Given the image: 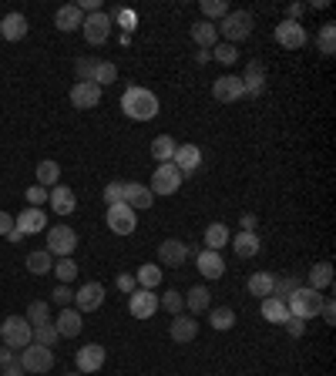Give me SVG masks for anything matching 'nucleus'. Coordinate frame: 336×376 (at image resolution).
<instances>
[{
	"label": "nucleus",
	"mask_w": 336,
	"mask_h": 376,
	"mask_svg": "<svg viewBox=\"0 0 336 376\" xmlns=\"http://www.w3.org/2000/svg\"><path fill=\"white\" fill-rule=\"evenodd\" d=\"M158 94L148 91V88H142V84H131L128 91L121 94V111L128 114L131 121H151L155 114H158Z\"/></svg>",
	"instance_id": "f257e3e1"
},
{
	"label": "nucleus",
	"mask_w": 336,
	"mask_h": 376,
	"mask_svg": "<svg viewBox=\"0 0 336 376\" xmlns=\"http://www.w3.org/2000/svg\"><path fill=\"white\" fill-rule=\"evenodd\" d=\"M215 27H219V34L225 38V44H236V47H239V44H243V40L252 34L256 20H252V14H249V10H229V14H225V17L219 20Z\"/></svg>",
	"instance_id": "f03ea898"
},
{
	"label": "nucleus",
	"mask_w": 336,
	"mask_h": 376,
	"mask_svg": "<svg viewBox=\"0 0 336 376\" xmlns=\"http://www.w3.org/2000/svg\"><path fill=\"white\" fill-rule=\"evenodd\" d=\"M0 339H3V346H10V350L20 353L24 346L34 343V326L24 316H7V320L0 322Z\"/></svg>",
	"instance_id": "7ed1b4c3"
},
{
	"label": "nucleus",
	"mask_w": 336,
	"mask_h": 376,
	"mask_svg": "<svg viewBox=\"0 0 336 376\" xmlns=\"http://www.w3.org/2000/svg\"><path fill=\"white\" fill-rule=\"evenodd\" d=\"M323 299H326V296H319L316 289L299 285L296 292L286 299V306H289V316H296V320H313V316H319V306H323Z\"/></svg>",
	"instance_id": "20e7f679"
},
{
	"label": "nucleus",
	"mask_w": 336,
	"mask_h": 376,
	"mask_svg": "<svg viewBox=\"0 0 336 376\" xmlns=\"http://www.w3.org/2000/svg\"><path fill=\"white\" fill-rule=\"evenodd\" d=\"M17 366L24 373H47L51 366H54V353L47 350V346H38V343H31V346H24L17 353Z\"/></svg>",
	"instance_id": "39448f33"
},
{
	"label": "nucleus",
	"mask_w": 336,
	"mask_h": 376,
	"mask_svg": "<svg viewBox=\"0 0 336 376\" xmlns=\"http://www.w3.org/2000/svg\"><path fill=\"white\" fill-rule=\"evenodd\" d=\"M77 249V232L71 226H51L47 228V252L57 256V259H68L71 252Z\"/></svg>",
	"instance_id": "423d86ee"
},
{
	"label": "nucleus",
	"mask_w": 336,
	"mask_h": 376,
	"mask_svg": "<svg viewBox=\"0 0 336 376\" xmlns=\"http://www.w3.org/2000/svg\"><path fill=\"white\" fill-rule=\"evenodd\" d=\"M151 195H175L178 188H182V171L175 169L171 162H162L158 169H155V175H151Z\"/></svg>",
	"instance_id": "0eeeda50"
},
{
	"label": "nucleus",
	"mask_w": 336,
	"mask_h": 376,
	"mask_svg": "<svg viewBox=\"0 0 336 376\" xmlns=\"http://www.w3.org/2000/svg\"><path fill=\"white\" fill-rule=\"evenodd\" d=\"M112 17L105 14V10H98V14H84V24H81V34H84V40L88 44H94V47H101L105 40L112 38Z\"/></svg>",
	"instance_id": "6e6552de"
},
{
	"label": "nucleus",
	"mask_w": 336,
	"mask_h": 376,
	"mask_svg": "<svg viewBox=\"0 0 336 376\" xmlns=\"http://www.w3.org/2000/svg\"><path fill=\"white\" fill-rule=\"evenodd\" d=\"M108 228H112L114 235H131L135 228H138V215H135V208H128L125 202H118V205H108Z\"/></svg>",
	"instance_id": "1a4fd4ad"
},
{
	"label": "nucleus",
	"mask_w": 336,
	"mask_h": 376,
	"mask_svg": "<svg viewBox=\"0 0 336 376\" xmlns=\"http://www.w3.org/2000/svg\"><path fill=\"white\" fill-rule=\"evenodd\" d=\"M105 359H108V353H105V346H98V343H88V346H81L75 357V370L81 376L88 373H98L101 366H105Z\"/></svg>",
	"instance_id": "9d476101"
},
{
	"label": "nucleus",
	"mask_w": 336,
	"mask_h": 376,
	"mask_svg": "<svg viewBox=\"0 0 336 376\" xmlns=\"http://www.w3.org/2000/svg\"><path fill=\"white\" fill-rule=\"evenodd\" d=\"M105 306V285L101 282H84L75 292V309L77 313H94Z\"/></svg>",
	"instance_id": "9b49d317"
},
{
	"label": "nucleus",
	"mask_w": 336,
	"mask_h": 376,
	"mask_svg": "<svg viewBox=\"0 0 336 376\" xmlns=\"http://www.w3.org/2000/svg\"><path fill=\"white\" fill-rule=\"evenodd\" d=\"M128 313L135 320H151L158 313V296L151 289H135L128 296Z\"/></svg>",
	"instance_id": "f8f14e48"
},
{
	"label": "nucleus",
	"mask_w": 336,
	"mask_h": 376,
	"mask_svg": "<svg viewBox=\"0 0 336 376\" xmlns=\"http://www.w3.org/2000/svg\"><path fill=\"white\" fill-rule=\"evenodd\" d=\"M212 97H215V101H222V104H236L239 97H245L243 77H236V75L215 77V84H212Z\"/></svg>",
	"instance_id": "ddd939ff"
},
{
	"label": "nucleus",
	"mask_w": 336,
	"mask_h": 376,
	"mask_svg": "<svg viewBox=\"0 0 336 376\" xmlns=\"http://www.w3.org/2000/svg\"><path fill=\"white\" fill-rule=\"evenodd\" d=\"M306 27L296 24V20H282L280 27H276V44L286 47V51H299V47H306Z\"/></svg>",
	"instance_id": "4468645a"
},
{
	"label": "nucleus",
	"mask_w": 336,
	"mask_h": 376,
	"mask_svg": "<svg viewBox=\"0 0 336 376\" xmlns=\"http://www.w3.org/2000/svg\"><path fill=\"white\" fill-rule=\"evenodd\" d=\"M192 256H195L199 272H202L208 282H215V279H222L225 276V259L219 256V252H212V249H199V252H192Z\"/></svg>",
	"instance_id": "2eb2a0df"
},
{
	"label": "nucleus",
	"mask_w": 336,
	"mask_h": 376,
	"mask_svg": "<svg viewBox=\"0 0 336 376\" xmlns=\"http://www.w3.org/2000/svg\"><path fill=\"white\" fill-rule=\"evenodd\" d=\"M243 91H245V97H259V94L266 91V64H262V61H249V64H245Z\"/></svg>",
	"instance_id": "dca6fc26"
},
{
	"label": "nucleus",
	"mask_w": 336,
	"mask_h": 376,
	"mask_svg": "<svg viewBox=\"0 0 336 376\" xmlns=\"http://www.w3.org/2000/svg\"><path fill=\"white\" fill-rule=\"evenodd\" d=\"M171 165L182 171V178H185V175H192V171L202 165V148L199 145H178L175 155H171Z\"/></svg>",
	"instance_id": "f3484780"
},
{
	"label": "nucleus",
	"mask_w": 336,
	"mask_h": 376,
	"mask_svg": "<svg viewBox=\"0 0 336 376\" xmlns=\"http://www.w3.org/2000/svg\"><path fill=\"white\" fill-rule=\"evenodd\" d=\"M185 259H188V245L182 239H165L158 245V263L168 265V269H178Z\"/></svg>",
	"instance_id": "a211bd4d"
},
{
	"label": "nucleus",
	"mask_w": 336,
	"mask_h": 376,
	"mask_svg": "<svg viewBox=\"0 0 336 376\" xmlns=\"http://www.w3.org/2000/svg\"><path fill=\"white\" fill-rule=\"evenodd\" d=\"M98 101H101V88L91 84V81H77L75 88H71V104L81 108V111H88V108H98Z\"/></svg>",
	"instance_id": "6ab92c4d"
},
{
	"label": "nucleus",
	"mask_w": 336,
	"mask_h": 376,
	"mask_svg": "<svg viewBox=\"0 0 336 376\" xmlns=\"http://www.w3.org/2000/svg\"><path fill=\"white\" fill-rule=\"evenodd\" d=\"M168 336L175 339V343H192V339L199 336V322H195V316H188V313H178V316H171Z\"/></svg>",
	"instance_id": "aec40b11"
},
{
	"label": "nucleus",
	"mask_w": 336,
	"mask_h": 376,
	"mask_svg": "<svg viewBox=\"0 0 336 376\" xmlns=\"http://www.w3.org/2000/svg\"><path fill=\"white\" fill-rule=\"evenodd\" d=\"M47 202H51V208H54V215H75V188L68 185H54L51 191H47Z\"/></svg>",
	"instance_id": "412c9836"
},
{
	"label": "nucleus",
	"mask_w": 336,
	"mask_h": 376,
	"mask_svg": "<svg viewBox=\"0 0 336 376\" xmlns=\"http://www.w3.org/2000/svg\"><path fill=\"white\" fill-rule=\"evenodd\" d=\"M14 226H17L24 235H34V232H44V228H47V215H44L40 208L27 205L20 215H14Z\"/></svg>",
	"instance_id": "4be33fe9"
},
{
	"label": "nucleus",
	"mask_w": 336,
	"mask_h": 376,
	"mask_svg": "<svg viewBox=\"0 0 336 376\" xmlns=\"http://www.w3.org/2000/svg\"><path fill=\"white\" fill-rule=\"evenodd\" d=\"M57 333H61V339H75L81 336V329H84V320H81V313H77L75 306H68V309H61V316L54 320Z\"/></svg>",
	"instance_id": "5701e85b"
},
{
	"label": "nucleus",
	"mask_w": 336,
	"mask_h": 376,
	"mask_svg": "<svg viewBox=\"0 0 336 376\" xmlns=\"http://www.w3.org/2000/svg\"><path fill=\"white\" fill-rule=\"evenodd\" d=\"M155 202V195H151L148 185H142V182H125V205L135 208V212H145V208Z\"/></svg>",
	"instance_id": "b1692460"
},
{
	"label": "nucleus",
	"mask_w": 336,
	"mask_h": 376,
	"mask_svg": "<svg viewBox=\"0 0 336 376\" xmlns=\"http://www.w3.org/2000/svg\"><path fill=\"white\" fill-rule=\"evenodd\" d=\"M81 24H84V14H81V7H77V3H64V7H57V14H54V27H57V31L71 34V31H77Z\"/></svg>",
	"instance_id": "393cba45"
},
{
	"label": "nucleus",
	"mask_w": 336,
	"mask_h": 376,
	"mask_svg": "<svg viewBox=\"0 0 336 376\" xmlns=\"http://www.w3.org/2000/svg\"><path fill=\"white\" fill-rule=\"evenodd\" d=\"M232 249H236V256L239 259H252V256H259L262 252V242L256 232H236V239H229Z\"/></svg>",
	"instance_id": "a878e982"
},
{
	"label": "nucleus",
	"mask_w": 336,
	"mask_h": 376,
	"mask_svg": "<svg viewBox=\"0 0 336 376\" xmlns=\"http://www.w3.org/2000/svg\"><path fill=\"white\" fill-rule=\"evenodd\" d=\"M0 38L24 40V38H27V17H24V14H17V10H10L7 17L0 20Z\"/></svg>",
	"instance_id": "bb28decb"
},
{
	"label": "nucleus",
	"mask_w": 336,
	"mask_h": 376,
	"mask_svg": "<svg viewBox=\"0 0 336 376\" xmlns=\"http://www.w3.org/2000/svg\"><path fill=\"white\" fill-rule=\"evenodd\" d=\"M192 40H195L202 51H212V47L219 44V27L208 24V20H199V24H192Z\"/></svg>",
	"instance_id": "cd10ccee"
},
{
	"label": "nucleus",
	"mask_w": 336,
	"mask_h": 376,
	"mask_svg": "<svg viewBox=\"0 0 336 376\" xmlns=\"http://www.w3.org/2000/svg\"><path fill=\"white\" fill-rule=\"evenodd\" d=\"M306 282H310V289H316V292L330 289V285H333V265H330V263H316L313 269H310Z\"/></svg>",
	"instance_id": "c85d7f7f"
},
{
	"label": "nucleus",
	"mask_w": 336,
	"mask_h": 376,
	"mask_svg": "<svg viewBox=\"0 0 336 376\" xmlns=\"http://www.w3.org/2000/svg\"><path fill=\"white\" fill-rule=\"evenodd\" d=\"M185 309L188 316H199V313H208V289L206 285H192L185 292Z\"/></svg>",
	"instance_id": "c756f323"
},
{
	"label": "nucleus",
	"mask_w": 336,
	"mask_h": 376,
	"mask_svg": "<svg viewBox=\"0 0 336 376\" xmlns=\"http://www.w3.org/2000/svg\"><path fill=\"white\" fill-rule=\"evenodd\" d=\"M273 282H276V276L273 272H252L249 276V296H259V299H266V296H273Z\"/></svg>",
	"instance_id": "7c9ffc66"
},
{
	"label": "nucleus",
	"mask_w": 336,
	"mask_h": 376,
	"mask_svg": "<svg viewBox=\"0 0 336 376\" xmlns=\"http://www.w3.org/2000/svg\"><path fill=\"white\" fill-rule=\"evenodd\" d=\"M262 320L286 322L289 320V306H286L282 299H276V296H266V299H262Z\"/></svg>",
	"instance_id": "2f4dec72"
},
{
	"label": "nucleus",
	"mask_w": 336,
	"mask_h": 376,
	"mask_svg": "<svg viewBox=\"0 0 336 376\" xmlns=\"http://www.w3.org/2000/svg\"><path fill=\"white\" fill-rule=\"evenodd\" d=\"M135 282H138V289H151V292H155V289L162 285V269L155 263H145L135 272Z\"/></svg>",
	"instance_id": "473e14b6"
},
{
	"label": "nucleus",
	"mask_w": 336,
	"mask_h": 376,
	"mask_svg": "<svg viewBox=\"0 0 336 376\" xmlns=\"http://www.w3.org/2000/svg\"><path fill=\"white\" fill-rule=\"evenodd\" d=\"M208 326L219 329V333L232 329V326H236V309H229V306H215V309H208Z\"/></svg>",
	"instance_id": "72a5a7b5"
},
{
	"label": "nucleus",
	"mask_w": 336,
	"mask_h": 376,
	"mask_svg": "<svg viewBox=\"0 0 336 376\" xmlns=\"http://www.w3.org/2000/svg\"><path fill=\"white\" fill-rule=\"evenodd\" d=\"M27 269H31L34 276H47V272L54 269V256H51L47 249H38V252L27 256Z\"/></svg>",
	"instance_id": "f704fd0d"
},
{
	"label": "nucleus",
	"mask_w": 336,
	"mask_h": 376,
	"mask_svg": "<svg viewBox=\"0 0 336 376\" xmlns=\"http://www.w3.org/2000/svg\"><path fill=\"white\" fill-rule=\"evenodd\" d=\"M229 226H222V222H212V226L206 228V249H212V252H219L222 245H229Z\"/></svg>",
	"instance_id": "c9c22d12"
},
{
	"label": "nucleus",
	"mask_w": 336,
	"mask_h": 376,
	"mask_svg": "<svg viewBox=\"0 0 336 376\" xmlns=\"http://www.w3.org/2000/svg\"><path fill=\"white\" fill-rule=\"evenodd\" d=\"M57 182H61V165L57 162H38V185L40 188H54Z\"/></svg>",
	"instance_id": "e433bc0d"
},
{
	"label": "nucleus",
	"mask_w": 336,
	"mask_h": 376,
	"mask_svg": "<svg viewBox=\"0 0 336 376\" xmlns=\"http://www.w3.org/2000/svg\"><path fill=\"white\" fill-rule=\"evenodd\" d=\"M175 148H178V141H175L171 134H162V138L151 141V158H155V162H171Z\"/></svg>",
	"instance_id": "4c0bfd02"
},
{
	"label": "nucleus",
	"mask_w": 336,
	"mask_h": 376,
	"mask_svg": "<svg viewBox=\"0 0 336 376\" xmlns=\"http://www.w3.org/2000/svg\"><path fill=\"white\" fill-rule=\"evenodd\" d=\"M108 17H112V24H121V31L131 38V31L138 27V14L135 10H128V7H114V10H108Z\"/></svg>",
	"instance_id": "58836bf2"
},
{
	"label": "nucleus",
	"mask_w": 336,
	"mask_h": 376,
	"mask_svg": "<svg viewBox=\"0 0 336 376\" xmlns=\"http://www.w3.org/2000/svg\"><path fill=\"white\" fill-rule=\"evenodd\" d=\"M316 47H319V54H326V57L336 54V24L333 20L323 24V31H319V38H316Z\"/></svg>",
	"instance_id": "ea45409f"
},
{
	"label": "nucleus",
	"mask_w": 336,
	"mask_h": 376,
	"mask_svg": "<svg viewBox=\"0 0 336 376\" xmlns=\"http://www.w3.org/2000/svg\"><path fill=\"white\" fill-rule=\"evenodd\" d=\"M199 7H202V20H208V24H215V20H222L225 14L232 10V7H229L225 0H202Z\"/></svg>",
	"instance_id": "a19ab883"
},
{
	"label": "nucleus",
	"mask_w": 336,
	"mask_h": 376,
	"mask_svg": "<svg viewBox=\"0 0 336 376\" xmlns=\"http://www.w3.org/2000/svg\"><path fill=\"white\" fill-rule=\"evenodd\" d=\"M299 285H303V282H299L296 276H276V282H273V296L286 302L299 289Z\"/></svg>",
	"instance_id": "79ce46f5"
},
{
	"label": "nucleus",
	"mask_w": 336,
	"mask_h": 376,
	"mask_svg": "<svg viewBox=\"0 0 336 376\" xmlns=\"http://www.w3.org/2000/svg\"><path fill=\"white\" fill-rule=\"evenodd\" d=\"M57 339H61V333H57L54 322H40V326H34V343H38V346H47V350H51Z\"/></svg>",
	"instance_id": "37998d69"
},
{
	"label": "nucleus",
	"mask_w": 336,
	"mask_h": 376,
	"mask_svg": "<svg viewBox=\"0 0 336 376\" xmlns=\"http://www.w3.org/2000/svg\"><path fill=\"white\" fill-rule=\"evenodd\" d=\"M24 320L31 322V326H40V322H51V309H47V302L44 299H34L27 306V316Z\"/></svg>",
	"instance_id": "c03bdc74"
},
{
	"label": "nucleus",
	"mask_w": 336,
	"mask_h": 376,
	"mask_svg": "<svg viewBox=\"0 0 336 376\" xmlns=\"http://www.w3.org/2000/svg\"><path fill=\"white\" fill-rule=\"evenodd\" d=\"M118 81V68H114L112 61H98V71H94V84L98 88H108Z\"/></svg>",
	"instance_id": "a18cd8bd"
},
{
	"label": "nucleus",
	"mask_w": 336,
	"mask_h": 376,
	"mask_svg": "<svg viewBox=\"0 0 336 376\" xmlns=\"http://www.w3.org/2000/svg\"><path fill=\"white\" fill-rule=\"evenodd\" d=\"M158 309H165V313H171V316H178V313L185 309V296H182V292H175V289H168L165 296L158 299Z\"/></svg>",
	"instance_id": "49530a36"
},
{
	"label": "nucleus",
	"mask_w": 336,
	"mask_h": 376,
	"mask_svg": "<svg viewBox=\"0 0 336 376\" xmlns=\"http://www.w3.org/2000/svg\"><path fill=\"white\" fill-rule=\"evenodd\" d=\"M51 272H54V276H57V282H64V285H68V282H75V276H77V265H75V259L68 256V259H57V263H54V269H51Z\"/></svg>",
	"instance_id": "de8ad7c7"
},
{
	"label": "nucleus",
	"mask_w": 336,
	"mask_h": 376,
	"mask_svg": "<svg viewBox=\"0 0 336 376\" xmlns=\"http://www.w3.org/2000/svg\"><path fill=\"white\" fill-rule=\"evenodd\" d=\"M94 71H98V57H77V61H75L77 81H91V84H94Z\"/></svg>",
	"instance_id": "09e8293b"
},
{
	"label": "nucleus",
	"mask_w": 336,
	"mask_h": 376,
	"mask_svg": "<svg viewBox=\"0 0 336 376\" xmlns=\"http://www.w3.org/2000/svg\"><path fill=\"white\" fill-rule=\"evenodd\" d=\"M212 51H215V61H219V64H236V57H239V47H236V44H215V47H212Z\"/></svg>",
	"instance_id": "8fccbe9b"
},
{
	"label": "nucleus",
	"mask_w": 336,
	"mask_h": 376,
	"mask_svg": "<svg viewBox=\"0 0 336 376\" xmlns=\"http://www.w3.org/2000/svg\"><path fill=\"white\" fill-rule=\"evenodd\" d=\"M105 202H108V205L125 202V182H108V185H105Z\"/></svg>",
	"instance_id": "3c124183"
},
{
	"label": "nucleus",
	"mask_w": 336,
	"mask_h": 376,
	"mask_svg": "<svg viewBox=\"0 0 336 376\" xmlns=\"http://www.w3.org/2000/svg\"><path fill=\"white\" fill-rule=\"evenodd\" d=\"M51 299H54L57 306H64V309H68V306L75 302V289H71V285H64V282H57V289L51 292Z\"/></svg>",
	"instance_id": "603ef678"
},
{
	"label": "nucleus",
	"mask_w": 336,
	"mask_h": 376,
	"mask_svg": "<svg viewBox=\"0 0 336 376\" xmlns=\"http://www.w3.org/2000/svg\"><path fill=\"white\" fill-rule=\"evenodd\" d=\"M47 202V188H40V185H34V188H27V205H34V208H40Z\"/></svg>",
	"instance_id": "864d4df0"
},
{
	"label": "nucleus",
	"mask_w": 336,
	"mask_h": 376,
	"mask_svg": "<svg viewBox=\"0 0 336 376\" xmlns=\"http://www.w3.org/2000/svg\"><path fill=\"white\" fill-rule=\"evenodd\" d=\"M286 329H289V336H293V339H299L303 333H306V320H296V316H289V320H286Z\"/></svg>",
	"instance_id": "5fc2aeb1"
},
{
	"label": "nucleus",
	"mask_w": 336,
	"mask_h": 376,
	"mask_svg": "<svg viewBox=\"0 0 336 376\" xmlns=\"http://www.w3.org/2000/svg\"><path fill=\"white\" fill-rule=\"evenodd\" d=\"M319 316L333 326V322H336V302L333 299H323V306H319Z\"/></svg>",
	"instance_id": "6e6d98bb"
},
{
	"label": "nucleus",
	"mask_w": 336,
	"mask_h": 376,
	"mask_svg": "<svg viewBox=\"0 0 336 376\" xmlns=\"http://www.w3.org/2000/svg\"><path fill=\"white\" fill-rule=\"evenodd\" d=\"M14 363H17V350L0 346V370H3V366H14Z\"/></svg>",
	"instance_id": "4d7b16f0"
},
{
	"label": "nucleus",
	"mask_w": 336,
	"mask_h": 376,
	"mask_svg": "<svg viewBox=\"0 0 336 376\" xmlns=\"http://www.w3.org/2000/svg\"><path fill=\"white\" fill-rule=\"evenodd\" d=\"M118 289H121V292H135V289H138V282H135V276H128V272H125V276H118Z\"/></svg>",
	"instance_id": "13d9d810"
},
{
	"label": "nucleus",
	"mask_w": 336,
	"mask_h": 376,
	"mask_svg": "<svg viewBox=\"0 0 336 376\" xmlns=\"http://www.w3.org/2000/svg\"><path fill=\"white\" fill-rule=\"evenodd\" d=\"M256 222H259V219H256L252 212H245L243 219H239V226H243V232H256Z\"/></svg>",
	"instance_id": "bf43d9fd"
},
{
	"label": "nucleus",
	"mask_w": 336,
	"mask_h": 376,
	"mask_svg": "<svg viewBox=\"0 0 336 376\" xmlns=\"http://www.w3.org/2000/svg\"><path fill=\"white\" fill-rule=\"evenodd\" d=\"M14 228V215L10 212H0V235H7Z\"/></svg>",
	"instance_id": "052dcab7"
},
{
	"label": "nucleus",
	"mask_w": 336,
	"mask_h": 376,
	"mask_svg": "<svg viewBox=\"0 0 336 376\" xmlns=\"http://www.w3.org/2000/svg\"><path fill=\"white\" fill-rule=\"evenodd\" d=\"M303 10H306L303 3H293V7H286V20H296V24H299V17H303Z\"/></svg>",
	"instance_id": "680f3d73"
},
{
	"label": "nucleus",
	"mask_w": 336,
	"mask_h": 376,
	"mask_svg": "<svg viewBox=\"0 0 336 376\" xmlns=\"http://www.w3.org/2000/svg\"><path fill=\"white\" fill-rule=\"evenodd\" d=\"M3 239H7V242H14V245H17L20 239H24V232H20V228L14 226V228H10V232H7V235H3Z\"/></svg>",
	"instance_id": "e2e57ef3"
},
{
	"label": "nucleus",
	"mask_w": 336,
	"mask_h": 376,
	"mask_svg": "<svg viewBox=\"0 0 336 376\" xmlns=\"http://www.w3.org/2000/svg\"><path fill=\"white\" fill-rule=\"evenodd\" d=\"M0 376H27V373H24L17 363H14V366H3V373H0Z\"/></svg>",
	"instance_id": "0e129e2a"
},
{
	"label": "nucleus",
	"mask_w": 336,
	"mask_h": 376,
	"mask_svg": "<svg viewBox=\"0 0 336 376\" xmlns=\"http://www.w3.org/2000/svg\"><path fill=\"white\" fill-rule=\"evenodd\" d=\"M64 376H81V373H77V370H71V373H64Z\"/></svg>",
	"instance_id": "69168bd1"
}]
</instances>
